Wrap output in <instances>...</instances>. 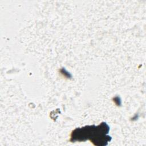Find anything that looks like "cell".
I'll list each match as a JSON object with an SVG mask.
<instances>
[{
    "label": "cell",
    "mask_w": 146,
    "mask_h": 146,
    "mask_svg": "<svg viewBox=\"0 0 146 146\" xmlns=\"http://www.w3.org/2000/svg\"><path fill=\"white\" fill-rule=\"evenodd\" d=\"M110 127L105 122L98 125H86L81 128H76L71 133L70 141L82 142L90 140L94 145H107L112 137L108 134Z\"/></svg>",
    "instance_id": "cell-1"
}]
</instances>
